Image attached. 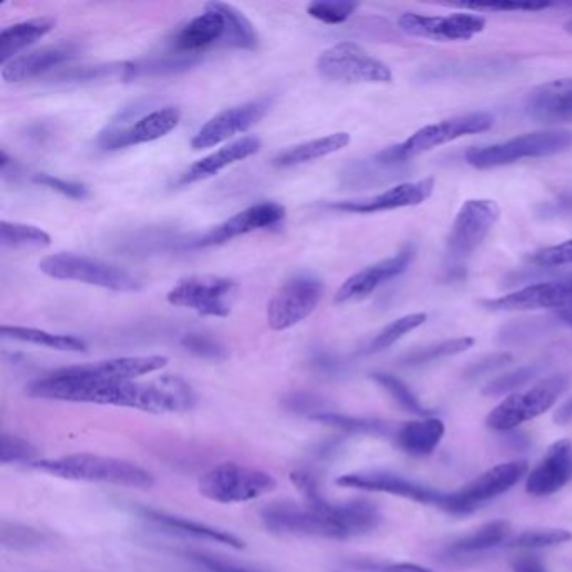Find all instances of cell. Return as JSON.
<instances>
[{
  "mask_svg": "<svg viewBox=\"0 0 572 572\" xmlns=\"http://www.w3.org/2000/svg\"><path fill=\"white\" fill-rule=\"evenodd\" d=\"M524 111L542 125L572 123V78L536 86L525 96Z\"/></svg>",
  "mask_w": 572,
  "mask_h": 572,
  "instance_id": "obj_22",
  "label": "cell"
},
{
  "mask_svg": "<svg viewBox=\"0 0 572 572\" xmlns=\"http://www.w3.org/2000/svg\"><path fill=\"white\" fill-rule=\"evenodd\" d=\"M443 435L445 423L440 418L427 416L406 421L405 425L398 428L395 432L396 447L411 457H427L437 450Z\"/></svg>",
  "mask_w": 572,
  "mask_h": 572,
  "instance_id": "obj_28",
  "label": "cell"
},
{
  "mask_svg": "<svg viewBox=\"0 0 572 572\" xmlns=\"http://www.w3.org/2000/svg\"><path fill=\"white\" fill-rule=\"evenodd\" d=\"M54 17H36L29 21L17 22L14 26L5 27L0 34V63L2 66L11 63L17 56H21L24 49L32 44L41 41L54 29Z\"/></svg>",
  "mask_w": 572,
  "mask_h": 572,
  "instance_id": "obj_30",
  "label": "cell"
},
{
  "mask_svg": "<svg viewBox=\"0 0 572 572\" xmlns=\"http://www.w3.org/2000/svg\"><path fill=\"white\" fill-rule=\"evenodd\" d=\"M225 37V19L217 9L210 4L205 5V12L193 17L192 21L182 26L172 37V49L178 54L193 56L198 52L207 51L222 44Z\"/></svg>",
  "mask_w": 572,
  "mask_h": 572,
  "instance_id": "obj_26",
  "label": "cell"
},
{
  "mask_svg": "<svg viewBox=\"0 0 572 572\" xmlns=\"http://www.w3.org/2000/svg\"><path fill=\"white\" fill-rule=\"evenodd\" d=\"M557 317L561 319L562 323L567 324L572 329V306L564 307L561 311H557Z\"/></svg>",
  "mask_w": 572,
  "mask_h": 572,
  "instance_id": "obj_53",
  "label": "cell"
},
{
  "mask_svg": "<svg viewBox=\"0 0 572 572\" xmlns=\"http://www.w3.org/2000/svg\"><path fill=\"white\" fill-rule=\"evenodd\" d=\"M213 9L224 16L225 19V37L222 46L244 49V51H254L259 46V36L252 22L234 5L224 4V2H210Z\"/></svg>",
  "mask_w": 572,
  "mask_h": 572,
  "instance_id": "obj_34",
  "label": "cell"
},
{
  "mask_svg": "<svg viewBox=\"0 0 572 572\" xmlns=\"http://www.w3.org/2000/svg\"><path fill=\"white\" fill-rule=\"evenodd\" d=\"M383 572H433L432 569H428V567H423V566H418V564H413V562H398V564H390V566H386L385 571Z\"/></svg>",
  "mask_w": 572,
  "mask_h": 572,
  "instance_id": "obj_51",
  "label": "cell"
},
{
  "mask_svg": "<svg viewBox=\"0 0 572 572\" xmlns=\"http://www.w3.org/2000/svg\"><path fill=\"white\" fill-rule=\"evenodd\" d=\"M371 378L395 400L396 405L401 406L405 411L421 416V418L432 416V410H428L427 406L418 400V396L400 378L390 373H375Z\"/></svg>",
  "mask_w": 572,
  "mask_h": 572,
  "instance_id": "obj_38",
  "label": "cell"
},
{
  "mask_svg": "<svg viewBox=\"0 0 572 572\" xmlns=\"http://www.w3.org/2000/svg\"><path fill=\"white\" fill-rule=\"evenodd\" d=\"M39 460L37 450L27 440L4 433L0 438V462L2 463H26L31 465L32 462Z\"/></svg>",
  "mask_w": 572,
  "mask_h": 572,
  "instance_id": "obj_44",
  "label": "cell"
},
{
  "mask_svg": "<svg viewBox=\"0 0 572 572\" xmlns=\"http://www.w3.org/2000/svg\"><path fill=\"white\" fill-rule=\"evenodd\" d=\"M494 126V116L489 113H467L453 116L435 125L423 126L400 145L390 146L376 155V161L381 165H396L416 156L428 153L435 148L447 145L463 136L477 135L489 131Z\"/></svg>",
  "mask_w": 572,
  "mask_h": 572,
  "instance_id": "obj_5",
  "label": "cell"
},
{
  "mask_svg": "<svg viewBox=\"0 0 572 572\" xmlns=\"http://www.w3.org/2000/svg\"><path fill=\"white\" fill-rule=\"evenodd\" d=\"M539 373V366L531 364V366H522L515 371H510L505 375L499 376L495 380H492L490 383L484 386L482 395L485 396H500L505 393H514L515 390H519L520 386L525 385L527 381H531L534 376Z\"/></svg>",
  "mask_w": 572,
  "mask_h": 572,
  "instance_id": "obj_43",
  "label": "cell"
},
{
  "mask_svg": "<svg viewBox=\"0 0 572 572\" xmlns=\"http://www.w3.org/2000/svg\"><path fill=\"white\" fill-rule=\"evenodd\" d=\"M323 282L299 274L284 282L267 306V324L274 331H286L309 317L323 299Z\"/></svg>",
  "mask_w": 572,
  "mask_h": 572,
  "instance_id": "obj_12",
  "label": "cell"
},
{
  "mask_svg": "<svg viewBox=\"0 0 572 572\" xmlns=\"http://www.w3.org/2000/svg\"><path fill=\"white\" fill-rule=\"evenodd\" d=\"M286 219V208L277 202H260L242 210L222 222L217 227L208 230L195 240V247H212L229 240L247 235L257 230L274 229Z\"/></svg>",
  "mask_w": 572,
  "mask_h": 572,
  "instance_id": "obj_16",
  "label": "cell"
},
{
  "mask_svg": "<svg viewBox=\"0 0 572 572\" xmlns=\"http://www.w3.org/2000/svg\"><path fill=\"white\" fill-rule=\"evenodd\" d=\"M260 519L274 534L344 541L376 529L381 514L369 500L333 504L319 495L306 502H272L262 509Z\"/></svg>",
  "mask_w": 572,
  "mask_h": 572,
  "instance_id": "obj_2",
  "label": "cell"
},
{
  "mask_svg": "<svg viewBox=\"0 0 572 572\" xmlns=\"http://www.w3.org/2000/svg\"><path fill=\"white\" fill-rule=\"evenodd\" d=\"M141 514L145 515L146 519L151 520L156 525L167 529V531L175 532L180 536H185V537H193L198 541L215 542V544H222V546H229L234 549H242L244 547V541L239 539L237 536L230 534L227 531H222V529H215V527H210L207 524H200L195 520L183 519V517H178V515H172V514H165V512H158V510L141 509Z\"/></svg>",
  "mask_w": 572,
  "mask_h": 572,
  "instance_id": "obj_29",
  "label": "cell"
},
{
  "mask_svg": "<svg viewBox=\"0 0 572 572\" xmlns=\"http://www.w3.org/2000/svg\"><path fill=\"white\" fill-rule=\"evenodd\" d=\"M512 572H549L546 564L536 556H519L510 562Z\"/></svg>",
  "mask_w": 572,
  "mask_h": 572,
  "instance_id": "obj_48",
  "label": "cell"
},
{
  "mask_svg": "<svg viewBox=\"0 0 572 572\" xmlns=\"http://www.w3.org/2000/svg\"><path fill=\"white\" fill-rule=\"evenodd\" d=\"M2 338L12 339V341H21V343L42 346L54 351H63V353H84L86 343L83 339L71 336V334H54L34 328H21V326H2L0 329Z\"/></svg>",
  "mask_w": 572,
  "mask_h": 572,
  "instance_id": "obj_32",
  "label": "cell"
},
{
  "mask_svg": "<svg viewBox=\"0 0 572 572\" xmlns=\"http://www.w3.org/2000/svg\"><path fill=\"white\" fill-rule=\"evenodd\" d=\"M529 473V463L525 460H512L499 463L480 473L477 479L468 482L462 489L447 492L443 509L453 515H467L485 505L490 500L497 499L512 489L517 482Z\"/></svg>",
  "mask_w": 572,
  "mask_h": 572,
  "instance_id": "obj_11",
  "label": "cell"
},
{
  "mask_svg": "<svg viewBox=\"0 0 572 572\" xmlns=\"http://www.w3.org/2000/svg\"><path fill=\"white\" fill-rule=\"evenodd\" d=\"M492 311H537L572 306V281L537 282L484 302Z\"/></svg>",
  "mask_w": 572,
  "mask_h": 572,
  "instance_id": "obj_20",
  "label": "cell"
},
{
  "mask_svg": "<svg viewBox=\"0 0 572 572\" xmlns=\"http://www.w3.org/2000/svg\"><path fill=\"white\" fill-rule=\"evenodd\" d=\"M0 244L9 249H44L51 245V235L36 225L4 220L0 224Z\"/></svg>",
  "mask_w": 572,
  "mask_h": 572,
  "instance_id": "obj_35",
  "label": "cell"
},
{
  "mask_svg": "<svg viewBox=\"0 0 572 572\" xmlns=\"http://www.w3.org/2000/svg\"><path fill=\"white\" fill-rule=\"evenodd\" d=\"M358 9V2L351 0H314L307 5V14L324 24H343Z\"/></svg>",
  "mask_w": 572,
  "mask_h": 572,
  "instance_id": "obj_42",
  "label": "cell"
},
{
  "mask_svg": "<svg viewBox=\"0 0 572 572\" xmlns=\"http://www.w3.org/2000/svg\"><path fill=\"white\" fill-rule=\"evenodd\" d=\"M507 361H510V358L507 354H504V356H492V358L487 359V361H482V363L475 364V366L468 371V375L479 376L484 375V373H489L492 369L499 368V366L507 363Z\"/></svg>",
  "mask_w": 572,
  "mask_h": 572,
  "instance_id": "obj_49",
  "label": "cell"
},
{
  "mask_svg": "<svg viewBox=\"0 0 572 572\" xmlns=\"http://www.w3.org/2000/svg\"><path fill=\"white\" fill-rule=\"evenodd\" d=\"M338 487L344 489L366 490V492H381L396 497H403L406 500H413L418 504L433 505L438 509H443L447 492L433 489L425 484H420L415 480L403 477L395 472L388 470H363L344 473L336 479Z\"/></svg>",
  "mask_w": 572,
  "mask_h": 572,
  "instance_id": "obj_15",
  "label": "cell"
},
{
  "mask_svg": "<svg viewBox=\"0 0 572 572\" xmlns=\"http://www.w3.org/2000/svg\"><path fill=\"white\" fill-rule=\"evenodd\" d=\"M569 378L566 375L547 376L539 383L507 396L490 411L485 423L495 432H510L525 421L549 411L557 403L559 396L567 390Z\"/></svg>",
  "mask_w": 572,
  "mask_h": 572,
  "instance_id": "obj_9",
  "label": "cell"
},
{
  "mask_svg": "<svg viewBox=\"0 0 572 572\" xmlns=\"http://www.w3.org/2000/svg\"><path fill=\"white\" fill-rule=\"evenodd\" d=\"M277 480L259 468L224 462L207 470L198 479V492L217 504H244L269 495Z\"/></svg>",
  "mask_w": 572,
  "mask_h": 572,
  "instance_id": "obj_7",
  "label": "cell"
},
{
  "mask_svg": "<svg viewBox=\"0 0 572 572\" xmlns=\"http://www.w3.org/2000/svg\"><path fill=\"white\" fill-rule=\"evenodd\" d=\"M167 364V356L150 354V356H123L98 363L78 364L69 366V369L76 375L91 380L135 381L141 376L151 375L163 369Z\"/></svg>",
  "mask_w": 572,
  "mask_h": 572,
  "instance_id": "obj_25",
  "label": "cell"
},
{
  "mask_svg": "<svg viewBox=\"0 0 572 572\" xmlns=\"http://www.w3.org/2000/svg\"><path fill=\"white\" fill-rule=\"evenodd\" d=\"M500 219V207L490 198H470L452 224L445 250L448 271L462 269Z\"/></svg>",
  "mask_w": 572,
  "mask_h": 572,
  "instance_id": "obj_8",
  "label": "cell"
},
{
  "mask_svg": "<svg viewBox=\"0 0 572 572\" xmlns=\"http://www.w3.org/2000/svg\"><path fill=\"white\" fill-rule=\"evenodd\" d=\"M554 421H556V423H559V425H567V423H571L572 396L569 400H567V401H564V403L557 408V411H556V415H554Z\"/></svg>",
  "mask_w": 572,
  "mask_h": 572,
  "instance_id": "obj_52",
  "label": "cell"
},
{
  "mask_svg": "<svg viewBox=\"0 0 572 572\" xmlns=\"http://www.w3.org/2000/svg\"><path fill=\"white\" fill-rule=\"evenodd\" d=\"M27 393L39 400L121 406L155 415L183 413L197 403L192 386L178 376H161L146 383L103 381L76 375L69 368L34 381Z\"/></svg>",
  "mask_w": 572,
  "mask_h": 572,
  "instance_id": "obj_1",
  "label": "cell"
},
{
  "mask_svg": "<svg viewBox=\"0 0 572 572\" xmlns=\"http://www.w3.org/2000/svg\"><path fill=\"white\" fill-rule=\"evenodd\" d=\"M458 7L472 12H539L552 7L547 0H477L458 2Z\"/></svg>",
  "mask_w": 572,
  "mask_h": 572,
  "instance_id": "obj_40",
  "label": "cell"
},
{
  "mask_svg": "<svg viewBox=\"0 0 572 572\" xmlns=\"http://www.w3.org/2000/svg\"><path fill=\"white\" fill-rule=\"evenodd\" d=\"M572 480V442L557 440L525 480V490L534 497H547L564 489Z\"/></svg>",
  "mask_w": 572,
  "mask_h": 572,
  "instance_id": "obj_23",
  "label": "cell"
},
{
  "mask_svg": "<svg viewBox=\"0 0 572 572\" xmlns=\"http://www.w3.org/2000/svg\"><path fill=\"white\" fill-rule=\"evenodd\" d=\"M487 19L475 12H452L448 16H428L405 12L398 17L401 31L433 42H467L484 32Z\"/></svg>",
  "mask_w": 572,
  "mask_h": 572,
  "instance_id": "obj_14",
  "label": "cell"
},
{
  "mask_svg": "<svg viewBox=\"0 0 572 572\" xmlns=\"http://www.w3.org/2000/svg\"><path fill=\"white\" fill-rule=\"evenodd\" d=\"M239 289L237 282L219 276H190L178 281L167 294L172 306L185 307L202 316L227 317L230 302Z\"/></svg>",
  "mask_w": 572,
  "mask_h": 572,
  "instance_id": "obj_13",
  "label": "cell"
},
{
  "mask_svg": "<svg viewBox=\"0 0 572 572\" xmlns=\"http://www.w3.org/2000/svg\"><path fill=\"white\" fill-rule=\"evenodd\" d=\"M316 68L323 78L338 83L388 84L393 81L391 69L354 42L334 44L319 56Z\"/></svg>",
  "mask_w": 572,
  "mask_h": 572,
  "instance_id": "obj_10",
  "label": "cell"
},
{
  "mask_svg": "<svg viewBox=\"0 0 572 572\" xmlns=\"http://www.w3.org/2000/svg\"><path fill=\"white\" fill-rule=\"evenodd\" d=\"M473 338H455V339H448V341H440V343L430 344L425 348H420L413 353L408 354L403 363L406 366H421V364L433 363L438 359H443L448 356H455V354L465 353L472 346H473Z\"/></svg>",
  "mask_w": 572,
  "mask_h": 572,
  "instance_id": "obj_37",
  "label": "cell"
},
{
  "mask_svg": "<svg viewBox=\"0 0 572 572\" xmlns=\"http://www.w3.org/2000/svg\"><path fill=\"white\" fill-rule=\"evenodd\" d=\"M29 467L57 479L91 484H109L128 489H151L155 477L146 468L121 458L94 453H73L56 458H39Z\"/></svg>",
  "mask_w": 572,
  "mask_h": 572,
  "instance_id": "obj_3",
  "label": "cell"
},
{
  "mask_svg": "<svg viewBox=\"0 0 572 572\" xmlns=\"http://www.w3.org/2000/svg\"><path fill=\"white\" fill-rule=\"evenodd\" d=\"M509 520H492L484 524L479 529L470 532L453 542L448 551L453 554H475V552L489 551L500 544H507L510 539Z\"/></svg>",
  "mask_w": 572,
  "mask_h": 572,
  "instance_id": "obj_33",
  "label": "cell"
},
{
  "mask_svg": "<svg viewBox=\"0 0 572 572\" xmlns=\"http://www.w3.org/2000/svg\"><path fill=\"white\" fill-rule=\"evenodd\" d=\"M427 319L428 316L425 312H415V314H408V316H403L393 323L388 324L380 333L376 334L375 339L368 348V353L375 354L385 351L393 344L398 343L400 339H403L406 334L413 333L420 326L427 323Z\"/></svg>",
  "mask_w": 572,
  "mask_h": 572,
  "instance_id": "obj_36",
  "label": "cell"
},
{
  "mask_svg": "<svg viewBox=\"0 0 572 572\" xmlns=\"http://www.w3.org/2000/svg\"><path fill=\"white\" fill-rule=\"evenodd\" d=\"M260 150V140L255 136H245L227 146H222L217 151L195 161L178 177L177 185H192L202 180L219 175L222 170L255 155Z\"/></svg>",
  "mask_w": 572,
  "mask_h": 572,
  "instance_id": "obj_27",
  "label": "cell"
},
{
  "mask_svg": "<svg viewBox=\"0 0 572 572\" xmlns=\"http://www.w3.org/2000/svg\"><path fill=\"white\" fill-rule=\"evenodd\" d=\"M349 143H351V135L346 131L323 136V138L311 140V141H304V143L291 146V148L281 151L279 155L274 158V165L282 168L304 165V163L319 160L324 156L333 155L336 151H341Z\"/></svg>",
  "mask_w": 572,
  "mask_h": 572,
  "instance_id": "obj_31",
  "label": "cell"
},
{
  "mask_svg": "<svg viewBox=\"0 0 572 572\" xmlns=\"http://www.w3.org/2000/svg\"><path fill=\"white\" fill-rule=\"evenodd\" d=\"M267 108L269 103L265 99H257L220 111L219 115L210 118L192 138V148L205 150L220 145L239 133H245L249 128L259 123Z\"/></svg>",
  "mask_w": 572,
  "mask_h": 572,
  "instance_id": "obj_18",
  "label": "cell"
},
{
  "mask_svg": "<svg viewBox=\"0 0 572 572\" xmlns=\"http://www.w3.org/2000/svg\"><path fill=\"white\" fill-rule=\"evenodd\" d=\"M200 564H203L210 572H257L250 571L245 567H239V566H234V564H227V562L217 561V559H212V557H200L198 559Z\"/></svg>",
  "mask_w": 572,
  "mask_h": 572,
  "instance_id": "obj_50",
  "label": "cell"
},
{
  "mask_svg": "<svg viewBox=\"0 0 572 572\" xmlns=\"http://www.w3.org/2000/svg\"><path fill=\"white\" fill-rule=\"evenodd\" d=\"M39 269L51 279L81 282L109 291L131 292L141 287L140 279L125 267L71 252L44 257L39 262Z\"/></svg>",
  "mask_w": 572,
  "mask_h": 572,
  "instance_id": "obj_6",
  "label": "cell"
},
{
  "mask_svg": "<svg viewBox=\"0 0 572 572\" xmlns=\"http://www.w3.org/2000/svg\"><path fill=\"white\" fill-rule=\"evenodd\" d=\"M531 260L534 265H539V267L572 265V239L536 252Z\"/></svg>",
  "mask_w": 572,
  "mask_h": 572,
  "instance_id": "obj_47",
  "label": "cell"
},
{
  "mask_svg": "<svg viewBox=\"0 0 572 572\" xmlns=\"http://www.w3.org/2000/svg\"><path fill=\"white\" fill-rule=\"evenodd\" d=\"M312 420H317V421H323L326 425L341 428L344 432H353V433H373V435H386V433H390V427L386 425L385 421L338 415L334 411H323V413L314 416Z\"/></svg>",
  "mask_w": 572,
  "mask_h": 572,
  "instance_id": "obj_41",
  "label": "cell"
},
{
  "mask_svg": "<svg viewBox=\"0 0 572 572\" xmlns=\"http://www.w3.org/2000/svg\"><path fill=\"white\" fill-rule=\"evenodd\" d=\"M433 190H435V178H421L416 182H405V183L388 188L373 197L361 198V200H341V202L329 203L328 207L338 212H346V213H378V212L421 205L433 195Z\"/></svg>",
  "mask_w": 572,
  "mask_h": 572,
  "instance_id": "obj_19",
  "label": "cell"
},
{
  "mask_svg": "<svg viewBox=\"0 0 572 572\" xmlns=\"http://www.w3.org/2000/svg\"><path fill=\"white\" fill-rule=\"evenodd\" d=\"M564 31L567 32V34H571L572 36V21H567L564 24Z\"/></svg>",
  "mask_w": 572,
  "mask_h": 572,
  "instance_id": "obj_54",
  "label": "cell"
},
{
  "mask_svg": "<svg viewBox=\"0 0 572 572\" xmlns=\"http://www.w3.org/2000/svg\"><path fill=\"white\" fill-rule=\"evenodd\" d=\"M413 259H415V249L411 245H406L393 257L380 260L376 264L364 267L363 271L356 272L349 279L344 281L334 297V302L346 304V302L363 301L366 297H369L378 287H381L386 282L403 274Z\"/></svg>",
  "mask_w": 572,
  "mask_h": 572,
  "instance_id": "obj_21",
  "label": "cell"
},
{
  "mask_svg": "<svg viewBox=\"0 0 572 572\" xmlns=\"http://www.w3.org/2000/svg\"><path fill=\"white\" fill-rule=\"evenodd\" d=\"M572 150L571 130L551 128L515 136L507 141L470 148L465 153L468 165L477 170L507 167L527 158H546Z\"/></svg>",
  "mask_w": 572,
  "mask_h": 572,
  "instance_id": "obj_4",
  "label": "cell"
},
{
  "mask_svg": "<svg viewBox=\"0 0 572 572\" xmlns=\"http://www.w3.org/2000/svg\"><path fill=\"white\" fill-rule=\"evenodd\" d=\"M76 56L78 47L73 42H57L34 51L24 52L2 68V79L11 84L27 83L69 63Z\"/></svg>",
  "mask_w": 572,
  "mask_h": 572,
  "instance_id": "obj_24",
  "label": "cell"
},
{
  "mask_svg": "<svg viewBox=\"0 0 572 572\" xmlns=\"http://www.w3.org/2000/svg\"><path fill=\"white\" fill-rule=\"evenodd\" d=\"M182 346L198 358L210 359V361H222L227 358V349L219 341L208 338L205 334H185L182 338Z\"/></svg>",
  "mask_w": 572,
  "mask_h": 572,
  "instance_id": "obj_45",
  "label": "cell"
},
{
  "mask_svg": "<svg viewBox=\"0 0 572 572\" xmlns=\"http://www.w3.org/2000/svg\"><path fill=\"white\" fill-rule=\"evenodd\" d=\"M182 113L175 106H165L148 115L138 118L133 125L125 128H109L99 136V146L103 150H121L128 146L151 143L177 128Z\"/></svg>",
  "mask_w": 572,
  "mask_h": 572,
  "instance_id": "obj_17",
  "label": "cell"
},
{
  "mask_svg": "<svg viewBox=\"0 0 572 572\" xmlns=\"http://www.w3.org/2000/svg\"><path fill=\"white\" fill-rule=\"evenodd\" d=\"M32 180H34V183L49 188L52 192L61 193L63 197L71 198V200H84V198L89 197V190L79 182L64 180V178L54 177L49 173H36Z\"/></svg>",
  "mask_w": 572,
  "mask_h": 572,
  "instance_id": "obj_46",
  "label": "cell"
},
{
  "mask_svg": "<svg viewBox=\"0 0 572 572\" xmlns=\"http://www.w3.org/2000/svg\"><path fill=\"white\" fill-rule=\"evenodd\" d=\"M572 541V532L567 529H531L510 537L507 546L514 549H547Z\"/></svg>",
  "mask_w": 572,
  "mask_h": 572,
  "instance_id": "obj_39",
  "label": "cell"
}]
</instances>
